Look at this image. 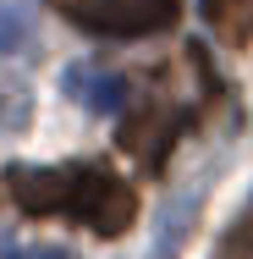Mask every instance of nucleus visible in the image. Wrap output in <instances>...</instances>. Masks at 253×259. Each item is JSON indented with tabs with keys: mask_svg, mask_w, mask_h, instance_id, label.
Returning <instances> with one entry per match:
<instances>
[{
	"mask_svg": "<svg viewBox=\"0 0 253 259\" xmlns=\"http://www.w3.org/2000/svg\"><path fill=\"white\" fill-rule=\"evenodd\" d=\"M55 11L99 39H143V33H165L182 17V0H50Z\"/></svg>",
	"mask_w": 253,
	"mask_h": 259,
	"instance_id": "2",
	"label": "nucleus"
},
{
	"mask_svg": "<svg viewBox=\"0 0 253 259\" xmlns=\"http://www.w3.org/2000/svg\"><path fill=\"white\" fill-rule=\"evenodd\" d=\"M66 94L77 105H88L94 116H110V110L127 105V83L116 72H99V66H72L66 72Z\"/></svg>",
	"mask_w": 253,
	"mask_h": 259,
	"instance_id": "3",
	"label": "nucleus"
},
{
	"mask_svg": "<svg viewBox=\"0 0 253 259\" xmlns=\"http://www.w3.org/2000/svg\"><path fill=\"white\" fill-rule=\"evenodd\" d=\"M28 45V6L22 0H0V50Z\"/></svg>",
	"mask_w": 253,
	"mask_h": 259,
	"instance_id": "4",
	"label": "nucleus"
},
{
	"mask_svg": "<svg viewBox=\"0 0 253 259\" xmlns=\"http://www.w3.org/2000/svg\"><path fill=\"white\" fill-rule=\"evenodd\" d=\"M0 259H72V254H66V248H22V243H17V248H6Z\"/></svg>",
	"mask_w": 253,
	"mask_h": 259,
	"instance_id": "5",
	"label": "nucleus"
},
{
	"mask_svg": "<svg viewBox=\"0 0 253 259\" xmlns=\"http://www.w3.org/2000/svg\"><path fill=\"white\" fill-rule=\"evenodd\" d=\"M0 188L11 193V204L22 215H66L99 237H121L138 221V193L105 165H61V171L11 165Z\"/></svg>",
	"mask_w": 253,
	"mask_h": 259,
	"instance_id": "1",
	"label": "nucleus"
}]
</instances>
